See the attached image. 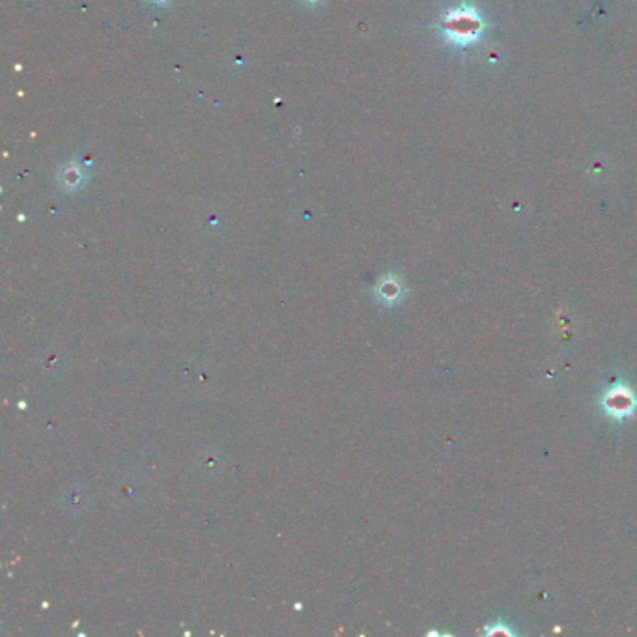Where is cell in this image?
Instances as JSON below:
<instances>
[{
  "label": "cell",
  "mask_w": 637,
  "mask_h": 637,
  "mask_svg": "<svg viewBox=\"0 0 637 637\" xmlns=\"http://www.w3.org/2000/svg\"><path fill=\"white\" fill-rule=\"evenodd\" d=\"M486 21L473 4H462L450 8L441 19L440 30L443 38L456 47H471L477 45L486 32Z\"/></svg>",
  "instance_id": "cell-1"
},
{
  "label": "cell",
  "mask_w": 637,
  "mask_h": 637,
  "mask_svg": "<svg viewBox=\"0 0 637 637\" xmlns=\"http://www.w3.org/2000/svg\"><path fill=\"white\" fill-rule=\"evenodd\" d=\"M598 404L608 417L615 420L630 419L637 411V393L626 381H615L604 390Z\"/></svg>",
  "instance_id": "cell-2"
}]
</instances>
